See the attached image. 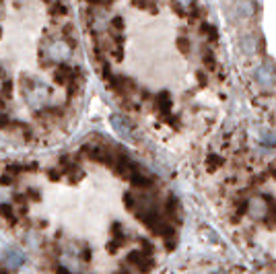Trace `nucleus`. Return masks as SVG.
Instances as JSON below:
<instances>
[{"label": "nucleus", "instance_id": "obj_1", "mask_svg": "<svg viewBox=\"0 0 276 274\" xmlns=\"http://www.w3.org/2000/svg\"><path fill=\"white\" fill-rule=\"evenodd\" d=\"M0 231L37 274H161L186 206L138 151L89 132L0 161Z\"/></svg>", "mask_w": 276, "mask_h": 274}, {"label": "nucleus", "instance_id": "obj_2", "mask_svg": "<svg viewBox=\"0 0 276 274\" xmlns=\"http://www.w3.org/2000/svg\"><path fill=\"white\" fill-rule=\"evenodd\" d=\"M91 74L128 128L188 165L225 128L235 72L208 0H76Z\"/></svg>", "mask_w": 276, "mask_h": 274}, {"label": "nucleus", "instance_id": "obj_3", "mask_svg": "<svg viewBox=\"0 0 276 274\" xmlns=\"http://www.w3.org/2000/svg\"><path fill=\"white\" fill-rule=\"evenodd\" d=\"M91 66L70 0H0V142L64 144L85 116Z\"/></svg>", "mask_w": 276, "mask_h": 274}, {"label": "nucleus", "instance_id": "obj_4", "mask_svg": "<svg viewBox=\"0 0 276 274\" xmlns=\"http://www.w3.org/2000/svg\"><path fill=\"white\" fill-rule=\"evenodd\" d=\"M186 169L239 260L254 274H276V153L225 126Z\"/></svg>", "mask_w": 276, "mask_h": 274}, {"label": "nucleus", "instance_id": "obj_5", "mask_svg": "<svg viewBox=\"0 0 276 274\" xmlns=\"http://www.w3.org/2000/svg\"><path fill=\"white\" fill-rule=\"evenodd\" d=\"M161 274H254L241 260L216 254H194L171 260Z\"/></svg>", "mask_w": 276, "mask_h": 274}, {"label": "nucleus", "instance_id": "obj_6", "mask_svg": "<svg viewBox=\"0 0 276 274\" xmlns=\"http://www.w3.org/2000/svg\"><path fill=\"white\" fill-rule=\"evenodd\" d=\"M0 274H17V272H13V270H10V268L4 264L2 260H0Z\"/></svg>", "mask_w": 276, "mask_h": 274}]
</instances>
